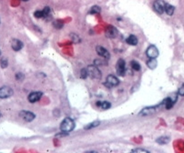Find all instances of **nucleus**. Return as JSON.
<instances>
[{
    "label": "nucleus",
    "mask_w": 184,
    "mask_h": 153,
    "mask_svg": "<svg viewBox=\"0 0 184 153\" xmlns=\"http://www.w3.org/2000/svg\"><path fill=\"white\" fill-rule=\"evenodd\" d=\"M105 34L106 36L110 38H116L117 35H118V30L116 28L112 27V26H110L106 28V31H105Z\"/></svg>",
    "instance_id": "11"
},
{
    "label": "nucleus",
    "mask_w": 184,
    "mask_h": 153,
    "mask_svg": "<svg viewBox=\"0 0 184 153\" xmlns=\"http://www.w3.org/2000/svg\"><path fill=\"white\" fill-rule=\"evenodd\" d=\"M88 70V76H90L92 79L95 80H98L101 78V74L100 71L98 70V68L95 66H89L87 68Z\"/></svg>",
    "instance_id": "2"
},
{
    "label": "nucleus",
    "mask_w": 184,
    "mask_h": 153,
    "mask_svg": "<svg viewBox=\"0 0 184 153\" xmlns=\"http://www.w3.org/2000/svg\"><path fill=\"white\" fill-rule=\"evenodd\" d=\"M16 78H17V80L19 81V80H23V79H24V75L22 74V73H17V75H16Z\"/></svg>",
    "instance_id": "28"
},
{
    "label": "nucleus",
    "mask_w": 184,
    "mask_h": 153,
    "mask_svg": "<svg viewBox=\"0 0 184 153\" xmlns=\"http://www.w3.org/2000/svg\"><path fill=\"white\" fill-rule=\"evenodd\" d=\"M179 95L184 96V84L179 88Z\"/></svg>",
    "instance_id": "29"
},
{
    "label": "nucleus",
    "mask_w": 184,
    "mask_h": 153,
    "mask_svg": "<svg viewBox=\"0 0 184 153\" xmlns=\"http://www.w3.org/2000/svg\"><path fill=\"white\" fill-rule=\"evenodd\" d=\"M49 12H50V9H49V8L48 7H46L44 9H43V14H44V17H46V16H47L48 15H49Z\"/></svg>",
    "instance_id": "27"
},
{
    "label": "nucleus",
    "mask_w": 184,
    "mask_h": 153,
    "mask_svg": "<svg viewBox=\"0 0 184 153\" xmlns=\"http://www.w3.org/2000/svg\"><path fill=\"white\" fill-rule=\"evenodd\" d=\"M146 53L149 58H156L158 56H159V50H158V48L154 45H151L148 47Z\"/></svg>",
    "instance_id": "6"
},
{
    "label": "nucleus",
    "mask_w": 184,
    "mask_h": 153,
    "mask_svg": "<svg viewBox=\"0 0 184 153\" xmlns=\"http://www.w3.org/2000/svg\"><path fill=\"white\" fill-rule=\"evenodd\" d=\"M98 125H99V122H98V121H94V122L89 123V125H87V126L85 127V129H86V130H89V129H92V128H95V127H97V126H98Z\"/></svg>",
    "instance_id": "21"
},
{
    "label": "nucleus",
    "mask_w": 184,
    "mask_h": 153,
    "mask_svg": "<svg viewBox=\"0 0 184 153\" xmlns=\"http://www.w3.org/2000/svg\"><path fill=\"white\" fill-rule=\"evenodd\" d=\"M100 12V8L99 7H97V6H94L91 8L90 9V13L91 14H98Z\"/></svg>",
    "instance_id": "22"
},
{
    "label": "nucleus",
    "mask_w": 184,
    "mask_h": 153,
    "mask_svg": "<svg viewBox=\"0 0 184 153\" xmlns=\"http://www.w3.org/2000/svg\"><path fill=\"white\" fill-rule=\"evenodd\" d=\"M75 128V123L74 121L69 118H66L62 122H61V125H60V130L61 132H66V133H68L70 131H72Z\"/></svg>",
    "instance_id": "1"
},
{
    "label": "nucleus",
    "mask_w": 184,
    "mask_h": 153,
    "mask_svg": "<svg viewBox=\"0 0 184 153\" xmlns=\"http://www.w3.org/2000/svg\"><path fill=\"white\" fill-rule=\"evenodd\" d=\"M147 66H148L150 69H154V68L158 66V62H157L156 58H149V60L147 62Z\"/></svg>",
    "instance_id": "17"
},
{
    "label": "nucleus",
    "mask_w": 184,
    "mask_h": 153,
    "mask_svg": "<svg viewBox=\"0 0 184 153\" xmlns=\"http://www.w3.org/2000/svg\"><path fill=\"white\" fill-rule=\"evenodd\" d=\"M157 109H158V107H149V108H145V109H143V110L140 111V114L142 115V116H149V115L155 113L156 110H157Z\"/></svg>",
    "instance_id": "13"
},
{
    "label": "nucleus",
    "mask_w": 184,
    "mask_h": 153,
    "mask_svg": "<svg viewBox=\"0 0 184 153\" xmlns=\"http://www.w3.org/2000/svg\"><path fill=\"white\" fill-rule=\"evenodd\" d=\"M23 1H29V0H23Z\"/></svg>",
    "instance_id": "31"
},
{
    "label": "nucleus",
    "mask_w": 184,
    "mask_h": 153,
    "mask_svg": "<svg viewBox=\"0 0 184 153\" xmlns=\"http://www.w3.org/2000/svg\"><path fill=\"white\" fill-rule=\"evenodd\" d=\"M87 76H88V70H87V68H83L81 70V78L86 79Z\"/></svg>",
    "instance_id": "26"
},
{
    "label": "nucleus",
    "mask_w": 184,
    "mask_h": 153,
    "mask_svg": "<svg viewBox=\"0 0 184 153\" xmlns=\"http://www.w3.org/2000/svg\"><path fill=\"white\" fill-rule=\"evenodd\" d=\"M127 43L131 45V46H136L138 44V38L134 36V35H130L128 38H127Z\"/></svg>",
    "instance_id": "16"
},
{
    "label": "nucleus",
    "mask_w": 184,
    "mask_h": 153,
    "mask_svg": "<svg viewBox=\"0 0 184 153\" xmlns=\"http://www.w3.org/2000/svg\"><path fill=\"white\" fill-rule=\"evenodd\" d=\"M97 106L98 108H100L101 110H109L111 105H110V103L109 101H98L97 102Z\"/></svg>",
    "instance_id": "15"
},
{
    "label": "nucleus",
    "mask_w": 184,
    "mask_h": 153,
    "mask_svg": "<svg viewBox=\"0 0 184 153\" xmlns=\"http://www.w3.org/2000/svg\"><path fill=\"white\" fill-rule=\"evenodd\" d=\"M42 97V93L41 92H38V91H36V92H32L29 94V100L31 103H35V102L38 101Z\"/></svg>",
    "instance_id": "12"
},
{
    "label": "nucleus",
    "mask_w": 184,
    "mask_h": 153,
    "mask_svg": "<svg viewBox=\"0 0 184 153\" xmlns=\"http://www.w3.org/2000/svg\"><path fill=\"white\" fill-rule=\"evenodd\" d=\"M165 5H166V3L163 1V0H156V1L153 3V8L157 13L162 14L165 11Z\"/></svg>",
    "instance_id": "3"
},
{
    "label": "nucleus",
    "mask_w": 184,
    "mask_h": 153,
    "mask_svg": "<svg viewBox=\"0 0 184 153\" xmlns=\"http://www.w3.org/2000/svg\"><path fill=\"white\" fill-rule=\"evenodd\" d=\"M130 66H131V68H132L136 71H139L140 69V63L138 61H135V60L131 61L130 62Z\"/></svg>",
    "instance_id": "19"
},
{
    "label": "nucleus",
    "mask_w": 184,
    "mask_h": 153,
    "mask_svg": "<svg viewBox=\"0 0 184 153\" xmlns=\"http://www.w3.org/2000/svg\"><path fill=\"white\" fill-rule=\"evenodd\" d=\"M0 54H1V51H0Z\"/></svg>",
    "instance_id": "33"
},
{
    "label": "nucleus",
    "mask_w": 184,
    "mask_h": 153,
    "mask_svg": "<svg viewBox=\"0 0 184 153\" xmlns=\"http://www.w3.org/2000/svg\"><path fill=\"white\" fill-rule=\"evenodd\" d=\"M19 115H20V117H21L24 120L28 121V122L32 121V120L35 119V118H36L35 114H33L32 112H29V111H21Z\"/></svg>",
    "instance_id": "10"
},
{
    "label": "nucleus",
    "mask_w": 184,
    "mask_h": 153,
    "mask_svg": "<svg viewBox=\"0 0 184 153\" xmlns=\"http://www.w3.org/2000/svg\"><path fill=\"white\" fill-rule=\"evenodd\" d=\"M54 26L55 27L57 28H61L62 27H63V22H61V21H59V20H58V21H56L55 23H54Z\"/></svg>",
    "instance_id": "25"
},
{
    "label": "nucleus",
    "mask_w": 184,
    "mask_h": 153,
    "mask_svg": "<svg viewBox=\"0 0 184 153\" xmlns=\"http://www.w3.org/2000/svg\"><path fill=\"white\" fill-rule=\"evenodd\" d=\"M119 81L116 76L110 75V76H108L106 82H105V85L108 86L109 88H111V87H115V86L119 85Z\"/></svg>",
    "instance_id": "5"
},
{
    "label": "nucleus",
    "mask_w": 184,
    "mask_h": 153,
    "mask_svg": "<svg viewBox=\"0 0 184 153\" xmlns=\"http://www.w3.org/2000/svg\"><path fill=\"white\" fill-rule=\"evenodd\" d=\"M13 95V90L8 86L0 88V98H8Z\"/></svg>",
    "instance_id": "4"
},
{
    "label": "nucleus",
    "mask_w": 184,
    "mask_h": 153,
    "mask_svg": "<svg viewBox=\"0 0 184 153\" xmlns=\"http://www.w3.org/2000/svg\"><path fill=\"white\" fill-rule=\"evenodd\" d=\"M34 15H35V16H36V17H38V18H41V17H44L43 10H42V11H40V10H38V11H36Z\"/></svg>",
    "instance_id": "24"
},
{
    "label": "nucleus",
    "mask_w": 184,
    "mask_h": 153,
    "mask_svg": "<svg viewBox=\"0 0 184 153\" xmlns=\"http://www.w3.org/2000/svg\"><path fill=\"white\" fill-rule=\"evenodd\" d=\"M165 12H166L167 15L171 16L174 13V7L170 5V4H166L165 5Z\"/></svg>",
    "instance_id": "18"
},
{
    "label": "nucleus",
    "mask_w": 184,
    "mask_h": 153,
    "mask_svg": "<svg viewBox=\"0 0 184 153\" xmlns=\"http://www.w3.org/2000/svg\"><path fill=\"white\" fill-rule=\"evenodd\" d=\"M132 151H133V152H149L148 150L142 149V148H135V149H133Z\"/></svg>",
    "instance_id": "30"
},
{
    "label": "nucleus",
    "mask_w": 184,
    "mask_h": 153,
    "mask_svg": "<svg viewBox=\"0 0 184 153\" xmlns=\"http://www.w3.org/2000/svg\"><path fill=\"white\" fill-rule=\"evenodd\" d=\"M0 118H1V114H0Z\"/></svg>",
    "instance_id": "32"
},
{
    "label": "nucleus",
    "mask_w": 184,
    "mask_h": 153,
    "mask_svg": "<svg viewBox=\"0 0 184 153\" xmlns=\"http://www.w3.org/2000/svg\"><path fill=\"white\" fill-rule=\"evenodd\" d=\"M170 141V139L168 137H161L157 140V142L159 144H167Z\"/></svg>",
    "instance_id": "20"
},
{
    "label": "nucleus",
    "mask_w": 184,
    "mask_h": 153,
    "mask_svg": "<svg viewBox=\"0 0 184 153\" xmlns=\"http://www.w3.org/2000/svg\"><path fill=\"white\" fill-rule=\"evenodd\" d=\"M8 59H7L6 58H3L1 59V67H2L3 68H5L8 67Z\"/></svg>",
    "instance_id": "23"
},
{
    "label": "nucleus",
    "mask_w": 184,
    "mask_h": 153,
    "mask_svg": "<svg viewBox=\"0 0 184 153\" xmlns=\"http://www.w3.org/2000/svg\"><path fill=\"white\" fill-rule=\"evenodd\" d=\"M177 100V95L176 94H173L171 98H167L164 101H163V104L165 106V108L167 110H170L173 107L174 103L176 102Z\"/></svg>",
    "instance_id": "8"
},
{
    "label": "nucleus",
    "mask_w": 184,
    "mask_h": 153,
    "mask_svg": "<svg viewBox=\"0 0 184 153\" xmlns=\"http://www.w3.org/2000/svg\"><path fill=\"white\" fill-rule=\"evenodd\" d=\"M116 69H117V73L119 76H124L126 72V64L123 59H119V61L117 62Z\"/></svg>",
    "instance_id": "7"
},
{
    "label": "nucleus",
    "mask_w": 184,
    "mask_h": 153,
    "mask_svg": "<svg viewBox=\"0 0 184 153\" xmlns=\"http://www.w3.org/2000/svg\"><path fill=\"white\" fill-rule=\"evenodd\" d=\"M96 50H97L98 55H99L100 57H102V58H106V59H109V58H110V55L109 51H108L106 48H104V47H102V46H98L96 47Z\"/></svg>",
    "instance_id": "9"
},
{
    "label": "nucleus",
    "mask_w": 184,
    "mask_h": 153,
    "mask_svg": "<svg viewBox=\"0 0 184 153\" xmlns=\"http://www.w3.org/2000/svg\"><path fill=\"white\" fill-rule=\"evenodd\" d=\"M11 46L15 51H19L23 47V42L19 39H13L11 42Z\"/></svg>",
    "instance_id": "14"
}]
</instances>
